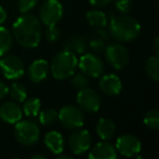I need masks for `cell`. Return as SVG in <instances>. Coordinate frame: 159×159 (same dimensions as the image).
Segmentation results:
<instances>
[{
    "label": "cell",
    "instance_id": "1",
    "mask_svg": "<svg viewBox=\"0 0 159 159\" xmlns=\"http://www.w3.org/2000/svg\"><path fill=\"white\" fill-rule=\"evenodd\" d=\"M42 23L37 16L23 13L12 26V36L23 48H36L42 40Z\"/></svg>",
    "mask_w": 159,
    "mask_h": 159
},
{
    "label": "cell",
    "instance_id": "2",
    "mask_svg": "<svg viewBox=\"0 0 159 159\" xmlns=\"http://www.w3.org/2000/svg\"><path fill=\"white\" fill-rule=\"evenodd\" d=\"M110 36L120 43H130L135 40L141 33V25L132 16L126 14L113 16L110 21Z\"/></svg>",
    "mask_w": 159,
    "mask_h": 159
},
{
    "label": "cell",
    "instance_id": "3",
    "mask_svg": "<svg viewBox=\"0 0 159 159\" xmlns=\"http://www.w3.org/2000/svg\"><path fill=\"white\" fill-rule=\"evenodd\" d=\"M77 68V57L75 53L69 50L59 51L55 57L52 58L50 63V72L51 75L56 80L63 81L68 80L75 73Z\"/></svg>",
    "mask_w": 159,
    "mask_h": 159
},
{
    "label": "cell",
    "instance_id": "4",
    "mask_svg": "<svg viewBox=\"0 0 159 159\" xmlns=\"http://www.w3.org/2000/svg\"><path fill=\"white\" fill-rule=\"evenodd\" d=\"M14 136L22 145L32 146L39 139V129L32 120H20L14 126Z\"/></svg>",
    "mask_w": 159,
    "mask_h": 159
},
{
    "label": "cell",
    "instance_id": "5",
    "mask_svg": "<svg viewBox=\"0 0 159 159\" xmlns=\"http://www.w3.org/2000/svg\"><path fill=\"white\" fill-rule=\"evenodd\" d=\"M59 122L68 130H75L82 128L85 121L84 113L80 107L68 105L62 107L58 112Z\"/></svg>",
    "mask_w": 159,
    "mask_h": 159
},
{
    "label": "cell",
    "instance_id": "6",
    "mask_svg": "<svg viewBox=\"0 0 159 159\" xmlns=\"http://www.w3.org/2000/svg\"><path fill=\"white\" fill-rule=\"evenodd\" d=\"M105 56L107 62L117 70H122L125 68L130 60V53L124 45L120 43H112L105 48Z\"/></svg>",
    "mask_w": 159,
    "mask_h": 159
},
{
    "label": "cell",
    "instance_id": "7",
    "mask_svg": "<svg viewBox=\"0 0 159 159\" xmlns=\"http://www.w3.org/2000/svg\"><path fill=\"white\" fill-rule=\"evenodd\" d=\"M63 7L59 0H46L39 9V21L46 26L57 25L62 19Z\"/></svg>",
    "mask_w": 159,
    "mask_h": 159
},
{
    "label": "cell",
    "instance_id": "8",
    "mask_svg": "<svg viewBox=\"0 0 159 159\" xmlns=\"http://www.w3.org/2000/svg\"><path fill=\"white\" fill-rule=\"evenodd\" d=\"M77 68L83 74L93 79L99 77L105 70L102 60L94 53H84L80 59H77Z\"/></svg>",
    "mask_w": 159,
    "mask_h": 159
},
{
    "label": "cell",
    "instance_id": "9",
    "mask_svg": "<svg viewBox=\"0 0 159 159\" xmlns=\"http://www.w3.org/2000/svg\"><path fill=\"white\" fill-rule=\"evenodd\" d=\"M0 70L8 80H18L23 76L25 66L23 61L14 55H5L0 60Z\"/></svg>",
    "mask_w": 159,
    "mask_h": 159
},
{
    "label": "cell",
    "instance_id": "10",
    "mask_svg": "<svg viewBox=\"0 0 159 159\" xmlns=\"http://www.w3.org/2000/svg\"><path fill=\"white\" fill-rule=\"evenodd\" d=\"M76 102L82 110L89 113H95L99 110L102 99L100 96L95 89L85 87L79 91L76 96Z\"/></svg>",
    "mask_w": 159,
    "mask_h": 159
},
{
    "label": "cell",
    "instance_id": "11",
    "mask_svg": "<svg viewBox=\"0 0 159 159\" xmlns=\"http://www.w3.org/2000/svg\"><path fill=\"white\" fill-rule=\"evenodd\" d=\"M69 147L74 155H82L89 150L92 145V136L87 130L75 129L69 136Z\"/></svg>",
    "mask_w": 159,
    "mask_h": 159
},
{
    "label": "cell",
    "instance_id": "12",
    "mask_svg": "<svg viewBox=\"0 0 159 159\" xmlns=\"http://www.w3.org/2000/svg\"><path fill=\"white\" fill-rule=\"evenodd\" d=\"M116 149L124 157H134L141 152L142 143L135 135L126 133L120 135L117 139Z\"/></svg>",
    "mask_w": 159,
    "mask_h": 159
},
{
    "label": "cell",
    "instance_id": "13",
    "mask_svg": "<svg viewBox=\"0 0 159 159\" xmlns=\"http://www.w3.org/2000/svg\"><path fill=\"white\" fill-rule=\"evenodd\" d=\"M23 117L22 108L16 102H6L0 106V118L8 124H16Z\"/></svg>",
    "mask_w": 159,
    "mask_h": 159
},
{
    "label": "cell",
    "instance_id": "14",
    "mask_svg": "<svg viewBox=\"0 0 159 159\" xmlns=\"http://www.w3.org/2000/svg\"><path fill=\"white\" fill-rule=\"evenodd\" d=\"M99 89L106 96L109 97L118 96L122 89L121 80L116 74H106L100 79Z\"/></svg>",
    "mask_w": 159,
    "mask_h": 159
},
{
    "label": "cell",
    "instance_id": "15",
    "mask_svg": "<svg viewBox=\"0 0 159 159\" xmlns=\"http://www.w3.org/2000/svg\"><path fill=\"white\" fill-rule=\"evenodd\" d=\"M29 79L33 83L43 82L49 73V64L46 60L37 59L34 60L29 66Z\"/></svg>",
    "mask_w": 159,
    "mask_h": 159
},
{
    "label": "cell",
    "instance_id": "16",
    "mask_svg": "<svg viewBox=\"0 0 159 159\" xmlns=\"http://www.w3.org/2000/svg\"><path fill=\"white\" fill-rule=\"evenodd\" d=\"M117 149L107 141L97 143L89 154V159H116Z\"/></svg>",
    "mask_w": 159,
    "mask_h": 159
},
{
    "label": "cell",
    "instance_id": "17",
    "mask_svg": "<svg viewBox=\"0 0 159 159\" xmlns=\"http://www.w3.org/2000/svg\"><path fill=\"white\" fill-rule=\"evenodd\" d=\"M45 145L52 154H62L64 150V139L58 131H50L45 136Z\"/></svg>",
    "mask_w": 159,
    "mask_h": 159
},
{
    "label": "cell",
    "instance_id": "18",
    "mask_svg": "<svg viewBox=\"0 0 159 159\" xmlns=\"http://www.w3.org/2000/svg\"><path fill=\"white\" fill-rule=\"evenodd\" d=\"M96 132L102 141H110L116 133V124L109 118H100L96 124Z\"/></svg>",
    "mask_w": 159,
    "mask_h": 159
},
{
    "label": "cell",
    "instance_id": "19",
    "mask_svg": "<svg viewBox=\"0 0 159 159\" xmlns=\"http://www.w3.org/2000/svg\"><path fill=\"white\" fill-rule=\"evenodd\" d=\"M89 47V43L83 36H71L64 43V49L75 55H83Z\"/></svg>",
    "mask_w": 159,
    "mask_h": 159
},
{
    "label": "cell",
    "instance_id": "20",
    "mask_svg": "<svg viewBox=\"0 0 159 159\" xmlns=\"http://www.w3.org/2000/svg\"><path fill=\"white\" fill-rule=\"evenodd\" d=\"M86 20L87 23L94 29H102L106 27L108 24V18L106 13L99 10H91L87 11L86 13Z\"/></svg>",
    "mask_w": 159,
    "mask_h": 159
},
{
    "label": "cell",
    "instance_id": "21",
    "mask_svg": "<svg viewBox=\"0 0 159 159\" xmlns=\"http://www.w3.org/2000/svg\"><path fill=\"white\" fill-rule=\"evenodd\" d=\"M13 45L12 33L5 26H0V57L7 55Z\"/></svg>",
    "mask_w": 159,
    "mask_h": 159
},
{
    "label": "cell",
    "instance_id": "22",
    "mask_svg": "<svg viewBox=\"0 0 159 159\" xmlns=\"http://www.w3.org/2000/svg\"><path fill=\"white\" fill-rule=\"evenodd\" d=\"M40 107H42V102L38 98L31 97L27 98L23 102L22 111L25 116L30 118H35L38 116L40 111Z\"/></svg>",
    "mask_w": 159,
    "mask_h": 159
},
{
    "label": "cell",
    "instance_id": "23",
    "mask_svg": "<svg viewBox=\"0 0 159 159\" xmlns=\"http://www.w3.org/2000/svg\"><path fill=\"white\" fill-rule=\"evenodd\" d=\"M145 71L148 77L154 81L158 82L159 80V57L156 55L150 56L145 62Z\"/></svg>",
    "mask_w": 159,
    "mask_h": 159
},
{
    "label": "cell",
    "instance_id": "24",
    "mask_svg": "<svg viewBox=\"0 0 159 159\" xmlns=\"http://www.w3.org/2000/svg\"><path fill=\"white\" fill-rule=\"evenodd\" d=\"M8 95H10V97H11V99L13 100V102H23L27 97V92L23 84L13 83V84H11V86L9 87Z\"/></svg>",
    "mask_w": 159,
    "mask_h": 159
},
{
    "label": "cell",
    "instance_id": "25",
    "mask_svg": "<svg viewBox=\"0 0 159 159\" xmlns=\"http://www.w3.org/2000/svg\"><path fill=\"white\" fill-rule=\"evenodd\" d=\"M38 117L43 125H51L58 121V111L52 108H47L39 111Z\"/></svg>",
    "mask_w": 159,
    "mask_h": 159
},
{
    "label": "cell",
    "instance_id": "26",
    "mask_svg": "<svg viewBox=\"0 0 159 159\" xmlns=\"http://www.w3.org/2000/svg\"><path fill=\"white\" fill-rule=\"evenodd\" d=\"M144 124L150 130H158L159 129V111L157 109L148 110L145 113L143 120Z\"/></svg>",
    "mask_w": 159,
    "mask_h": 159
},
{
    "label": "cell",
    "instance_id": "27",
    "mask_svg": "<svg viewBox=\"0 0 159 159\" xmlns=\"http://www.w3.org/2000/svg\"><path fill=\"white\" fill-rule=\"evenodd\" d=\"M70 83L73 89H77V91H81V89H85V87H89V76H86L83 73H74L70 77Z\"/></svg>",
    "mask_w": 159,
    "mask_h": 159
},
{
    "label": "cell",
    "instance_id": "28",
    "mask_svg": "<svg viewBox=\"0 0 159 159\" xmlns=\"http://www.w3.org/2000/svg\"><path fill=\"white\" fill-rule=\"evenodd\" d=\"M38 0H18V8L21 13H29L37 5Z\"/></svg>",
    "mask_w": 159,
    "mask_h": 159
},
{
    "label": "cell",
    "instance_id": "29",
    "mask_svg": "<svg viewBox=\"0 0 159 159\" xmlns=\"http://www.w3.org/2000/svg\"><path fill=\"white\" fill-rule=\"evenodd\" d=\"M45 36H46V39L48 40L49 43L57 42L60 37V30L58 29L56 25L47 26L46 32H45Z\"/></svg>",
    "mask_w": 159,
    "mask_h": 159
},
{
    "label": "cell",
    "instance_id": "30",
    "mask_svg": "<svg viewBox=\"0 0 159 159\" xmlns=\"http://www.w3.org/2000/svg\"><path fill=\"white\" fill-rule=\"evenodd\" d=\"M115 6L117 10L122 14H128L132 7L131 0H115Z\"/></svg>",
    "mask_w": 159,
    "mask_h": 159
},
{
    "label": "cell",
    "instance_id": "31",
    "mask_svg": "<svg viewBox=\"0 0 159 159\" xmlns=\"http://www.w3.org/2000/svg\"><path fill=\"white\" fill-rule=\"evenodd\" d=\"M89 47L95 52H102V51H105V48H106V42L104 39H102V38L95 36V38H93L89 42Z\"/></svg>",
    "mask_w": 159,
    "mask_h": 159
},
{
    "label": "cell",
    "instance_id": "32",
    "mask_svg": "<svg viewBox=\"0 0 159 159\" xmlns=\"http://www.w3.org/2000/svg\"><path fill=\"white\" fill-rule=\"evenodd\" d=\"M113 0H89V2L91 3L92 6L97 8H102L108 6L110 2H112Z\"/></svg>",
    "mask_w": 159,
    "mask_h": 159
},
{
    "label": "cell",
    "instance_id": "33",
    "mask_svg": "<svg viewBox=\"0 0 159 159\" xmlns=\"http://www.w3.org/2000/svg\"><path fill=\"white\" fill-rule=\"evenodd\" d=\"M96 36L102 39H104L105 42L109 39V36H110V33L108 31L105 30V27H102V29H96Z\"/></svg>",
    "mask_w": 159,
    "mask_h": 159
},
{
    "label": "cell",
    "instance_id": "34",
    "mask_svg": "<svg viewBox=\"0 0 159 159\" xmlns=\"http://www.w3.org/2000/svg\"><path fill=\"white\" fill-rule=\"evenodd\" d=\"M8 92H9V86L5 82L0 81V100L3 99L8 95Z\"/></svg>",
    "mask_w": 159,
    "mask_h": 159
},
{
    "label": "cell",
    "instance_id": "35",
    "mask_svg": "<svg viewBox=\"0 0 159 159\" xmlns=\"http://www.w3.org/2000/svg\"><path fill=\"white\" fill-rule=\"evenodd\" d=\"M7 18H8L7 11H6V9L2 6H0V25L7 21Z\"/></svg>",
    "mask_w": 159,
    "mask_h": 159
},
{
    "label": "cell",
    "instance_id": "36",
    "mask_svg": "<svg viewBox=\"0 0 159 159\" xmlns=\"http://www.w3.org/2000/svg\"><path fill=\"white\" fill-rule=\"evenodd\" d=\"M152 50H154L155 55L158 56V53H159V39L158 38H155L154 44H152Z\"/></svg>",
    "mask_w": 159,
    "mask_h": 159
},
{
    "label": "cell",
    "instance_id": "37",
    "mask_svg": "<svg viewBox=\"0 0 159 159\" xmlns=\"http://www.w3.org/2000/svg\"><path fill=\"white\" fill-rule=\"evenodd\" d=\"M32 159H46L45 155H40V154H36L32 156Z\"/></svg>",
    "mask_w": 159,
    "mask_h": 159
},
{
    "label": "cell",
    "instance_id": "38",
    "mask_svg": "<svg viewBox=\"0 0 159 159\" xmlns=\"http://www.w3.org/2000/svg\"><path fill=\"white\" fill-rule=\"evenodd\" d=\"M71 156H69V155H61L59 154V156H58V159H70Z\"/></svg>",
    "mask_w": 159,
    "mask_h": 159
}]
</instances>
